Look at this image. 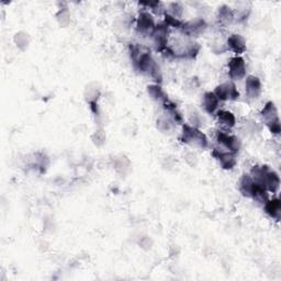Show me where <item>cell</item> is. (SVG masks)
Instances as JSON below:
<instances>
[{
    "label": "cell",
    "instance_id": "obj_9",
    "mask_svg": "<svg viewBox=\"0 0 281 281\" xmlns=\"http://www.w3.org/2000/svg\"><path fill=\"white\" fill-rule=\"evenodd\" d=\"M167 34H168V29L167 25L165 23H160L157 24L155 30H154L152 37L154 39V45H155L156 51L158 52H164L167 48Z\"/></svg>",
    "mask_w": 281,
    "mask_h": 281
},
{
    "label": "cell",
    "instance_id": "obj_11",
    "mask_svg": "<svg viewBox=\"0 0 281 281\" xmlns=\"http://www.w3.org/2000/svg\"><path fill=\"white\" fill-rule=\"evenodd\" d=\"M246 94L250 98H257L262 93V81L256 76H248L246 78Z\"/></svg>",
    "mask_w": 281,
    "mask_h": 281
},
{
    "label": "cell",
    "instance_id": "obj_5",
    "mask_svg": "<svg viewBox=\"0 0 281 281\" xmlns=\"http://www.w3.org/2000/svg\"><path fill=\"white\" fill-rule=\"evenodd\" d=\"M214 94L220 101L236 100L240 97L238 90L233 82H226L217 86L214 90Z\"/></svg>",
    "mask_w": 281,
    "mask_h": 281
},
{
    "label": "cell",
    "instance_id": "obj_6",
    "mask_svg": "<svg viewBox=\"0 0 281 281\" xmlns=\"http://www.w3.org/2000/svg\"><path fill=\"white\" fill-rule=\"evenodd\" d=\"M155 21H154L152 15L149 12H140L137 18L136 22V30L140 34L144 35H152L154 30H155Z\"/></svg>",
    "mask_w": 281,
    "mask_h": 281
},
{
    "label": "cell",
    "instance_id": "obj_2",
    "mask_svg": "<svg viewBox=\"0 0 281 281\" xmlns=\"http://www.w3.org/2000/svg\"><path fill=\"white\" fill-rule=\"evenodd\" d=\"M249 176L256 184L265 188L267 191L276 193L279 190L280 178L276 172L270 170L269 166H254Z\"/></svg>",
    "mask_w": 281,
    "mask_h": 281
},
{
    "label": "cell",
    "instance_id": "obj_18",
    "mask_svg": "<svg viewBox=\"0 0 281 281\" xmlns=\"http://www.w3.org/2000/svg\"><path fill=\"white\" fill-rule=\"evenodd\" d=\"M219 19L223 23H231L234 19V13L228 6H223L219 9Z\"/></svg>",
    "mask_w": 281,
    "mask_h": 281
},
{
    "label": "cell",
    "instance_id": "obj_20",
    "mask_svg": "<svg viewBox=\"0 0 281 281\" xmlns=\"http://www.w3.org/2000/svg\"><path fill=\"white\" fill-rule=\"evenodd\" d=\"M165 24L167 26L176 27V29H181L182 24H184V23H182L179 19L171 16L170 13H166V15H165Z\"/></svg>",
    "mask_w": 281,
    "mask_h": 281
},
{
    "label": "cell",
    "instance_id": "obj_19",
    "mask_svg": "<svg viewBox=\"0 0 281 281\" xmlns=\"http://www.w3.org/2000/svg\"><path fill=\"white\" fill-rule=\"evenodd\" d=\"M149 94L153 98V99L156 100H163L165 101L167 99V97L165 93L163 91L159 86H149Z\"/></svg>",
    "mask_w": 281,
    "mask_h": 281
},
{
    "label": "cell",
    "instance_id": "obj_3",
    "mask_svg": "<svg viewBox=\"0 0 281 281\" xmlns=\"http://www.w3.org/2000/svg\"><path fill=\"white\" fill-rule=\"evenodd\" d=\"M180 140L182 143L198 146L200 149H206V147H208L207 136L200 130L188 124L182 125Z\"/></svg>",
    "mask_w": 281,
    "mask_h": 281
},
{
    "label": "cell",
    "instance_id": "obj_13",
    "mask_svg": "<svg viewBox=\"0 0 281 281\" xmlns=\"http://www.w3.org/2000/svg\"><path fill=\"white\" fill-rule=\"evenodd\" d=\"M265 211L271 219L279 221L281 217V201L278 198L268 199L265 203Z\"/></svg>",
    "mask_w": 281,
    "mask_h": 281
},
{
    "label": "cell",
    "instance_id": "obj_7",
    "mask_svg": "<svg viewBox=\"0 0 281 281\" xmlns=\"http://www.w3.org/2000/svg\"><path fill=\"white\" fill-rule=\"evenodd\" d=\"M216 140L227 151L232 152V153H234V154H236L238 152V150H240V147H241L240 139H238L234 135H230V134H228V133L222 132V131L217 132Z\"/></svg>",
    "mask_w": 281,
    "mask_h": 281
},
{
    "label": "cell",
    "instance_id": "obj_14",
    "mask_svg": "<svg viewBox=\"0 0 281 281\" xmlns=\"http://www.w3.org/2000/svg\"><path fill=\"white\" fill-rule=\"evenodd\" d=\"M228 45L235 54H242L246 51V42L240 34H232L228 39Z\"/></svg>",
    "mask_w": 281,
    "mask_h": 281
},
{
    "label": "cell",
    "instance_id": "obj_17",
    "mask_svg": "<svg viewBox=\"0 0 281 281\" xmlns=\"http://www.w3.org/2000/svg\"><path fill=\"white\" fill-rule=\"evenodd\" d=\"M252 184H254V180L251 179L249 175L245 174L243 175V177L241 178L240 181V191L244 196H247V198H250V191L252 188Z\"/></svg>",
    "mask_w": 281,
    "mask_h": 281
},
{
    "label": "cell",
    "instance_id": "obj_10",
    "mask_svg": "<svg viewBox=\"0 0 281 281\" xmlns=\"http://www.w3.org/2000/svg\"><path fill=\"white\" fill-rule=\"evenodd\" d=\"M212 155L217 161H219L224 170H232V168L236 165V157L234 153L224 151L221 149H214L212 151Z\"/></svg>",
    "mask_w": 281,
    "mask_h": 281
},
{
    "label": "cell",
    "instance_id": "obj_4",
    "mask_svg": "<svg viewBox=\"0 0 281 281\" xmlns=\"http://www.w3.org/2000/svg\"><path fill=\"white\" fill-rule=\"evenodd\" d=\"M262 117L264 119V121L267 125V128L269 129V131L272 133V134H279L281 128H280V120H279V116H278V110L276 108L275 103L272 101L267 102L265 104L264 109L262 110Z\"/></svg>",
    "mask_w": 281,
    "mask_h": 281
},
{
    "label": "cell",
    "instance_id": "obj_12",
    "mask_svg": "<svg viewBox=\"0 0 281 281\" xmlns=\"http://www.w3.org/2000/svg\"><path fill=\"white\" fill-rule=\"evenodd\" d=\"M206 22L202 19H196L193 21H190V22H187L182 24L181 30L184 31V33H186L189 37H191V35H196L201 32L205 31L206 29Z\"/></svg>",
    "mask_w": 281,
    "mask_h": 281
},
{
    "label": "cell",
    "instance_id": "obj_15",
    "mask_svg": "<svg viewBox=\"0 0 281 281\" xmlns=\"http://www.w3.org/2000/svg\"><path fill=\"white\" fill-rule=\"evenodd\" d=\"M220 100L217 99L214 93H206L203 96V108L208 112L209 115L215 114V111L219 108Z\"/></svg>",
    "mask_w": 281,
    "mask_h": 281
},
{
    "label": "cell",
    "instance_id": "obj_1",
    "mask_svg": "<svg viewBox=\"0 0 281 281\" xmlns=\"http://www.w3.org/2000/svg\"><path fill=\"white\" fill-rule=\"evenodd\" d=\"M131 56L135 63L136 68L139 70V73L151 76L152 78L156 81H161V73L159 66L156 64V62L153 60L151 53H142L138 50V47L132 46Z\"/></svg>",
    "mask_w": 281,
    "mask_h": 281
},
{
    "label": "cell",
    "instance_id": "obj_8",
    "mask_svg": "<svg viewBox=\"0 0 281 281\" xmlns=\"http://www.w3.org/2000/svg\"><path fill=\"white\" fill-rule=\"evenodd\" d=\"M229 74L232 79L240 80L245 77L246 66L245 61L241 56H235L229 62Z\"/></svg>",
    "mask_w": 281,
    "mask_h": 281
},
{
    "label": "cell",
    "instance_id": "obj_16",
    "mask_svg": "<svg viewBox=\"0 0 281 281\" xmlns=\"http://www.w3.org/2000/svg\"><path fill=\"white\" fill-rule=\"evenodd\" d=\"M216 117H217V120H219V123L223 126H226V128H228V129L233 128L236 123V119H235L234 115L230 111L221 110L217 112Z\"/></svg>",
    "mask_w": 281,
    "mask_h": 281
}]
</instances>
